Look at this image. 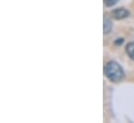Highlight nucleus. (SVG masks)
I'll use <instances>...</instances> for the list:
<instances>
[{"label": "nucleus", "mask_w": 134, "mask_h": 123, "mask_svg": "<svg viewBox=\"0 0 134 123\" xmlns=\"http://www.w3.org/2000/svg\"><path fill=\"white\" fill-rule=\"evenodd\" d=\"M104 73L107 77L108 80H110L113 83L121 82L124 77L125 72L122 66L115 61H108L104 66Z\"/></svg>", "instance_id": "1"}, {"label": "nucleus", "mask_w": 134, "mask_h": 123, "mask_svg": "<svg viewBox=\"0 0 134 123\" xmlns=\"http://www.w3.org/2000/svg\"><path fill=\"white\" fill-rule=\"evenodd\" d=\"M110 15L114 20H124L129 17L130 11L126 8H115L111 11Z\"/></svg>", "instance_id": "2"}, {"label": "nucleus", "mask_w": 134, "mask_h": 123, "mask_svg": "<svg viewBox=\"0 0 134 123\" xmlns=\"http://www.w3.org/2000/svg\"><path fill=\"white\" fill-rule=\"evenodd\" d=\"M126 53L129 56V58L132 59L134 61V41H131V42L127 44V46H126Z\"/></svg>", "instance_id": "3"}, {"label": "nucleus", "mask_w": 134, "mask_h": 123, "mask_svg": "<svg viewBox=\"0 0 134 123\" xmlns=\"http://www.w3.org/2000/svg\"><path fill=\"white\" fill-rule=\"evenodd\" d=\"M111 29H112V23H111V21L105 18V20H104V26H103L104 34H108L109 32H111Z\"/></svg>", "instance_id": "4"}, {"label": "nucleus", "mask_w": 134, "mask_h": 123, "mask_svg": "<svg viewBox=\"0 0 134 123\" xmlns=\"http://www.w3.org/2000/svg\"><path fill=\"white\" fill-rule=\"evenodd\" d=\"M118 1L119 0H104V4H105V6L110 7V6H113L114 4H116Z\"/></svg>", "instance_id": "5"}]
</instances>
